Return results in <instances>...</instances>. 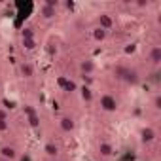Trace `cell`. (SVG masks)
Instances as JSON below:
<instances>
[{
    "mask_svg": "<svg viewBox=\"0 0 161 161\" xmlns=\"http://www.w3.org/2000/svg\"><path fill=\"white\" fill-rule=\"evenodd\" d=\"M34 66L29 63V61H23V63H19V76L23 78V80H32L34 78Z\"/></svg>",
    "mask_w": 161,
    "mask_h": 161,
    "instance_id": "obj_5",
    "label": "cell"
},
{
    "mask_svg": "<svg viewBox=\"0 0 161 161\" xmlns=\"http://www.w3.org/2000/svg\"><path fill=\"white\" fill-rule=\"evenodd\" d=\"M121 82H125L127 86H133V87L138 86V84H140V74H138V70L127 66V68H125V74H123V78H121Z\"/></svg>",
    "mask_w": 161,
    "mask_h": 161,
    "instance_id": "obj_2",
    "label": "cell"
},
{
    "mask_svg": "<svg viewBox=\"0 0 161 161\" xmlns=\"http://www.w3.org/2000/svg\"><path fill=\"white\" fill-rule=\"evenodd\" d=\"M51 161H59V159H51Z\"/></svg>",
    "mask_w": 161,
    "mask_h": 161,
    "instance_id": "obj_24",
    "label": "cell"
},
{
    "mask_svg": "<svg viewBox=\"0 0 161 161\" xmlns=\"http://www.w3.org/2000/svg\"><path fill=\"white\" fill-rule=\"evenodd\" d=\"M99 106H101V110H104V112H108V114H114V112H118L119 103H118V99H116L114 95L104 93V95H101V99H99Z\"/></svg>",
    "mask_w": 161,
    "mask_h": 161,
    "instance_id": "obj_1",
    "label": "cell"
},
{
    "mask_svg": "<svg viewBox=\"0 0 161 161\" xmlns=\"http://www.w3.org/2000/svg\"><path fill=\"white\" fill-rule=\"evenodd\" d=\"M153 108H155V110L161 108V95H155V97H153Z\"/></svg>",
    "mask_w": 161,
    "mask_h": 161,
    "instance_id": "obj_19",
    "label": "cell"
},
{
    "mask_svg": "<svg viewBox=\"0 0 161 161\" xmlns=\"http://www.w3.org/2000/svg\"><path fill=\"white\" fill-rule=\"evenodd\" d=\"M97 150H99L101 157H112L114 155V146L110 142H106V140H101L99 146H97Z\"/></svg>",
    "mask_w": 161,
    "mask_h": 161,
    "instance_id": "obj_10",
    "label": "cell"
},
{
    "mask_svg": "<svg viewBox=\"0 0 161 161\" xmlns=\"http://www.w3.org/2000/svg\"><path fill=\"white\" fill-rule=\"evenodd\" d=\"M31 38H36V36H34V31H32L31 27H23V31H21V40H31Z\"/></svg>",
    "mask_w": 161,
    "mask_h": 161,
    "instance_id": "obj_17",
    "label": "cell"
},
{
    "mask_svg": "<svg viewBox=\"0 0 161 161\" xmlns=\"http://www.w3.org/2000/svg\"><path fill=\"white\" fill-rule=\"evenodd\" d=\"M10 127V121H0V131H6Z\"/></svg>",
    "mask_w": 161,
    "mask_h": 161,
    "instance_id": "obj_21",
    "label": "cell"
},
{
    "mask_svg": "<svg viewBox=\"0 0 161 161\" xmlns=\"http://www.w3.org/2000/svg\"><path fill=\"white\" fill-rule=\"evenodd\" d=\"M91 36H93L95 42H104V40L108 38V32H106L104 29H101V27H95V29L91 31Z\"/></svg>",
    "mask_w": 161,
    "mask_h": 161,
    "instance_id": "obj_14",
    "label": "cell"
},
{
    "mask_svg": "<svg viewBox=\"0 0 161 161\" xmlns=\"http://www.w3.org/2000/svg\"><path fill=\"white\" fill-rule=\"evenodd\" d=\"M59 127L64 133H74L76 131V119L72 116H61L59 118Z\"/></svg>",
    "mask_w": 161,
    "mask_h": 161,
    "instance_id": "obj_3",
    "label": "cell"
},
{
    "mask_svg": "<svg viewBox=\"0 0 161 161\" xmlns=\"http://www.w3.org/2000/svg\"><path fill=\"white\" fill-rule=\"evenodd\" d=\"M59 86H61V89H63V91H66V93L78 91V84H76V82H72V80H68V78H61V80H59Z\"/></svg>",
    "mask_w": 161,
    "mask_h": 161,
    "instance_id": "obj_13",
    "label": "cell"
},
{
    "mask_svg": "<svg viewBox=\"0 0 161 161\" xmlns=\"http://www.w3.org/2000/svg\"><path fill=\"white\" fill-rule=\"evenodd\" d=\"M10 119V116H8V112L4 110V108H0V121H8Z\"/></svg>",
    "mask_w": 161,
    "mask_h": 161,
    "instance_id": "obj_20",
    "label": "cell"
},
{
    "mask_svg": "<svg viewBox=\"0 0 161 161\" xmlns=\"http://www.w3.org/2000/svg\"><path fill=\"white\" fill-rule=\"evenodd\" d=\"M0 157L8 159V161H15L17 159V148L12 144H2L0 146Z\"/></svg>",
    "mask_w": 161,
    "mask_h": 161,
    "instance_id": "obj_4",
    "label": "cell"
},
{
    "mask_svg": "<svg viewBox=\"0 0 161 161\" xmlns=\"http://www.w3.org/2000/svg\"><path fill=\"white\" fill-rule=\"evenodd\" d=\"M40 17L42 19H46V21H49V19H53L55 15H57V10L55 8H51V6H47L46 2H42V6H40Z\"/></svg>",
    "mask_w": 161,
    "mask_h": 161,
    "instance_id": "obj_11",
    "label": "cell"
},
{
    "mask_svg": "<svg viewBox=\"0 0 161 161\" xmlns=\"http://www.w3.org/2000/svg\"><path fill=\"white\" fill-rule=\"evenodd\" d=\"M97 21H99V25H97V27L104 29L106 32L114 27V19H112V15H110V14H99V19H97Z\"/></svg>",
    "mask_w": 161,
    "mask_h": 161,
    "instance_id": "obj_9",
    "label": "cell"
},
{
    "mask_svg": "<svg viewBox=\"0 0 161 161\" xmlns=\"http://www.w3.org/2000/svg\"><path fill=\"white\" fill-rule=\"evenodd\" d=\"M80 70H82L84 74H93L95 72V63L91 59H84L82 63H80Z\"/></svg>",
    "mask_w": 161,
    "mask_h": 161,
    "instance_id": "obj_15",
    "label": "cell"
},
{
    "mask_svg": "<svg viewBox=\"0 0 161 161\" xmlns=\"http://www.w3.org/2000/svg\"><path fill=\"white\" fill-rule=\"evenodd\" d=\"M155 136H157V133H155L153 127H144V129L140 131V142H142V144H150V142H153Z\"/></svg>",
    "mask_w": 161,
    "mask_h": 161,
    "instance_id": "obj_8",
    "label": "cell"
},
{
    "mask_svg": "<svg viewBox=\"0 0 161 161\" xmlns=\"http://www.w3.org/2000/svg\"><path fill=\"white\" fill-rule=\"evenodd\" d=\"M25 116H27V121H29V125L32 129H38L40 127V116H38V112L32 106H27L25 108Z\"/></svg>",
    "mask_w": 161,
    "mask_h": 161,
    "instance_id": "obj_6",
    "label": "cell"
},
{
    "mask_svg": "<svg viewBox=\"0 0 161 161\" xmlns=\"http://www.w3.org/2000/svg\"><path fill=\"white\" fill-rule=\"evenodd\" d=\"M80 95H82V101H86V103H91V99H93L91 87H80Z\"/></svg>",
    "mask_w": 161,
    "mask_h": 161,
    "instance_id": "obj_16",
    "label": "cell"
},
{
    "mask_svg": "<svg viewBox=\"0 0 161 161\" xmlns=\"http://www.w3.org/2000/svg\"><path fill=\"white\" fill-rule=\"evenodd\" d=\"M0 89H2V82H0Z\"/></svg>",
    "mask_w": 161,
    "mask_h": 161,
    "instance_id": "obj_23",
    "label": "cell"
},
{
    "mask_svg": "<svg viewBox=\"0 0 161 161\" xmlns=\"http://www.w3.org/2000/svg\"><path fill=\"white\" fill-rule=\"evenodd\" d=\"M21 44H23V47H25V49H29V51L36 49V38H31V40H21Z\"/></svg>",
    "mask_w": 161,
    "mask_h": 161,
    "instance_id": "obj_18",
    "label": "cell"
},
{
    "mask_svg": "<svg viewBox=\"0 0 161 161\" xmlns=\"http://www.w3.org/2000/svg\"><path fill=\"white\" fill-rule=\"evenodd\" d=\"M148 61L153 64V66H159L161 64V47L159 46H152L150 51H148Z\"/></svg>",
    "mask_w": 161,
    "mask_h": 161,
    "instance_id": "obj_7",
    "label": "cell"
},
{
    "mask_svg": "<svg viewBox=\"0 0 161 161\" xmlns=\"http://www.w3.org/2000/svg\"><path fill=\"white\" fill-rule=\"evenodd\" d=\"M44 153H46V157H49V161L57 159L59 157V146L55 142H46L44 144Z\"/></svg>",
    "mask_w": 161,
    "mask_h": 161,
    "instance_id": "obj_12",
    "label": "cell"
},
{
    "mask_svg": "<svg viewBox=\"0 0 161 161\" xmlns=\"http://www.w3.org/2000/svg\"><path fill=\"white\" fill-rule=\"evenodd\" d=\"M0 161H8V159H2V157H0Z\"/></svg>",
    "mask_w": 161,
    "mask_h": 161,
    "instance_id": "obj_22",
    "label": "cell"
}]
</instances>
